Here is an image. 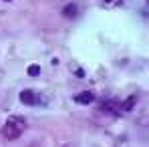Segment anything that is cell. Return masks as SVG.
Returning a JSON list of instances; mask_svg holds the SVG:
<instances>
[{"instance_id":"6da1fadb","label":"cell","mask_w":149,"mask_h":147,"mask_svg":"<svg viewBox=\"0 0 149 147\" xmlns=\"http://www.w3.org/2000/svg\"><path fill=\"white\" fill-rule=\"evenodd\" d=\"M26 129V121L22 117H10L2 127V135L6 139H18Z\"/></svg>"},{"instance_id":"7a4b0ae2","label":"cell","mask_w":149,"mask_h":147,"mask_svg":"<svg viewBox=\"0 0 149 147\" xmlns=\"http://www.w3.org/2000/svg\"><path fill=\"white\" fill-rule=\"evenodd\" d=\"M20 103L34 107V105H38V103H40V97H38V93H36V91L26 89V91H22V93H20Z\"/></svg>"},{"instance_id":"3957f363","label":"cell","mask_w":149,"mask_h":147,"mask_svg":"<svg viewBox=\"0 0 149 147\" xmlns=\"http://www.w3.org/2000/svg\"><path fill=\"white\" fill-rule=\"evenodd\" d=\"M95 101V95L91 93V91H83V93H79L77 97H74V103H79V105H89V103H93Z\"/></svg>"},{"instance_id":"277c9868","label":"cell","mask_w":149,"mask_h":147,"mask_svg":"<svg viewBox=\"0 0 149 147\" xmlns=\"http://www.w3.org/2000/svg\"><path fill=\"white\" fill-rule=\"evenodd\" d=\"M63 14H65L67 18H74V14H77V6H74V4H67V6L63 8Z\"/></svg>"},{"instance_id":"5b68a950","label":"cell","mask_w":149,"mask_h":147,"mask_svg":"<svg viewBox=\"0 0 149 147\" xmlns=\"http://www.w3.org/2000/svg\"><path fill=\"white\" fill-rule=\"evenodd\" d=\"M127 0H103V6L105 8H115V6H123Z\"/></svg>"},{"instance_id":"8992f818","label":"cell","mask_w":149,"mask_h":147,"mask_svg":"<svg viewBox=\"0 0 149 147\" xmlns=\"http://www.w3.org/2000/svg\"><path fill=\"white\" fill-rule=\"evenodd\" d=\"M26 73L30 75V77H36V75H40V67H38V65H30V67L26 69Z\"/></svg>"},{"instance_id":"52a82bcc","label":"cell","mask_w":149,"mask_h":147,"mask_svg":"<svg viewBox=\"0 0 149 147\" xmlns=\"http://www.w3.org/2000/svg\"><path fill=\"white\" fill-rule=\"evenodd\" d=\"M6 2H8V0H6Z\"/></svg>"}]
</instances>
